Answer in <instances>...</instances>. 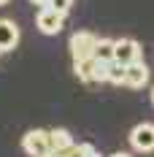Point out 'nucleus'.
I'll return each instance as SVG.
<instances>
[{
  "instance_id": "8",
  "label": "nucleus",
  "mask_w": 154,
  "mask_h": 157,
  "mask_svg": "<svg viewBox=\"0 0 154 157\" xmlns=\"http://www.w3.org/2000/svg\"><path fill=\"white\" fill-rule=\"evenodd\" d=\"M149 84V65L143 63H135V65H127V81H124V87H130V90H141V87H146Z\"/></svg>"
},
{
  "instance_id": "7",
  "label": "nucleus",
  "mask_w": 154,
  "mask_h": 157,
  "mask_svg": "<svg viewBox=\"0 0 154 157\" xmlns=\"http://www.w3.org/2000/svg\"><path fill=\"white\" fill-rule=\"evenodd\" d=\"M19 46V27L11 19H0V52H11Z\"/></svg>"
},
{
  "instance_id": "13",
  "label": "nucleus",
  "mask_w": 154,
  "mask_h": 157,
  "mask_svg": "<svg viewBox=\"0 0 154 157\" xmlns=\"http://www.w3.org/2000/svg\"><path fill=\"white\" fill-rule=\"evenodd\" d=\"M30 3H35L38 8H46V6H49V0H30Z\"/></svg>"
},
{
  "instance_id": "9",
  "label": "nucleus",
  "mask_w": 154,
  "mask_h": 157,
  "mask_svg": "<svg viewBox=\"0 0 154 157\" xmlns=\"http://www.w3.org/2000/svg\"><path fill=\"white\" fill-rule=\"evenodd\" d=\"M49 136H51V155H62V152H68L70 146H76L73 136H70V130H65V127H54V130H49Z\"/></svg>"
},
{
  "instance_id": "10",
  "label": "nucleus",
  "mask_w": 154,
  "mask_h": 157,
  "mask_svg": "<svg viewBox=\"0 0 154 157\" xmlns=\"http://www.w3.org/2000/svg\"><path fill=\"white\" fill-rule=\"evenodd\" d=\"M95 60H97V63H103V65L116 63V41H114V38H97Z\"/></svg>"
},
{
  "instance_id": "14",
  "label": "nucleus",
  "mask_w": 154,
  "mask_h": 157,
  "mask_svg": "<svg viewBox=\"0 0 154 157\" xmlns=\"http://www.w3.org/2000/svg\"><path fill=\"white\" fill-rule=\"evenodd\" d=\"M111 157H130V155H124V152H116V155H111Z\"/></svg>"
},
{
  "instance_id": "3",
  "label": "nucleus",
  "mask_w": 154,
  "mask_h": 157,
  "mask_svg": "<svg viewBox=\"0 0 154 157\" xmlns=\"http://www.w3.org/2000/svg\"><path fill=\"white\" fill-rule=\"evenodd\" d=\"M73 73H76L84 84H103L106 81V65L97 63L95 57H89V60H78V63H73Z\"/></svg>"
},
{
  "instance_id": "1",
  "label": "nucleus",
  "mask_w": 154,
  "mask_h": 157,
  "mask_svg": "<svg viewBox=\"0 0 154 157\" xmlns=\"http://www.w3.org/2000/svg\"><path fill=\"white\" fill-rule=\"evenodd\" d=\"M95 46H97V35L89 33V30H76L70 35V41H68V49L73 54V63L95 57Z\"/></svg>"
},
{
  "instance_id": "16",
  "label": "nucleus",
  "mask_w": 154,
  "mask_h": 157,
  "mask_svg": "<svg viewBox=\"0 0 154 157\" xmlns=\"http://www.w3.org/2000/svg\"><path fill=\"white\" fill-rule=\"evenodd\" d=\"M152 103H154V90H152Z\"/></svg>"
},
{
  "instance_id": "6",
  "label": "nucleus",
  "mask_w": 154,
  "mask_h": 157,
  "mask_svg": "<svg viewBox=\"0 0 154 157\" xmlns=\"http://www.w3.org/2000/svg\"><path fill=\"white\" fill-rule=\"evenodd\" d=\"M116 63H122L124 68L141 63V44L133 38H119L116 41Z\"/></svg>"
},
{
  "instance_id": "12",
  "label": "nucleus",
  "mask_w": 154,
  "mask_h": 157,
  "mask_svg": "<svg viewBox=\"0 0 154 157\" xmlns=\"http://www.w3.org/2000/svg\"><path fill=\"white\" fill-rule=\"evenodd\" d=\"M70 6H73V0H49V8L57 11V14H62V16H68Z\"/></svg>"
},
{
  "instance_id": "2",
  "label": "nucleus",
  "mask_w": 154,
  "mask_h": 157,
  "mask_svg": "<svg viewBox=\"0 0 154 157\" xmlns=\"http://www.w3.org/2000/svg\"><path fill=\"white\" fill-rule=\"evenodd\" d=\"M22 149H24L30 157H46V155H51V136H49V130H41V127L27 130L24 138H22Z\"/></svg>"
},
{
  "instance_id": "15",
  "label": "nucleus",
  "mask_w": 154,
  "mask_h": 157,
  "mask_svg": "<svg viewBox=\"0 0 154 157\" xmlns=\"http://www.w3.org/2000/svg\"><path fill=\"white\" fill-rule=\"evenodd\" d=\"M6 3H8V0H0V6H6Z\"/></svg>"
},
{
  "instance_id": "4",
  "label": "nucleus",
  "mask_w": 154,
  "mask_h": 157,
  "mask_svg": "<svg viewBox=\"0 0 154 157\" xmlns=\"http://www.w3.org/2000/svg\"><path fill=\"white\" fill-rule=\"evenodd\" d=\"M130 146L141 152V155H149L154 152V125L152 122H141L130 130Z\"/></svg>"
},
{
  "instance_id": "5",
  "label": "nucleus",
  "mask_w": 154,
  "mask_h": 157,
  "mask_svg": "<svg viewBox=\"0 0 154 157\" xmlns=\"http://www.w3.org/2000/svg\"><path fill=\"white\" fill-rule=\"evenodd\" d=\"M62 25H65V16L57 14V11H51L49 6L35 14V27L43 33V35H57L62 30Z\"/></svg>"
},
{
  "instance_id": "11",
  "label": "nucleus",
  "mask_w": 154,
  "mask_h": 157,
  "mask_svg": "<svg viewBox=\"0 0 154 157\" xmlns=\"http://www.w3.org/2000/svg\"><path fill=\"white\" fill-rule=\"evenodd\" d=\"M106 81L108 84H116V87H122L124 81H127V68L122 63H111L106 65Z\"/></svg>"
}]
</instances>
